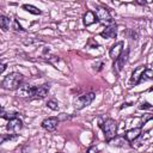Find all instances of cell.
<instances>
[{"mask_svg":"<svg viewBox=\"0 0 153 153\" xmlns=\"http://www.w3.org/2000/svg\"><path fill=\"white\" fill-rule=\"evenodd\" d=\"M23 80H24L23 74L18 73V72H12L4 78L2 82H1V87L7 91H13L22 86Z\"/></svg>","mask_w":153,"mask_h":153,"instance_id":"1","label":"cell"},{"mask_svg":"<svg viewBox=\"0 0 153 153\" xmlns=\"http://www.w3.org/2000/svg\"><path fill=\"white\" fill-rule=\"evenodd\" d=\"M100 128L103 129L105 141L110 142L112 139L116 137V133H117V123H116L115 120H112V118H108V120H105V121L100 124Z\"/></svg>","mask_w":153,"mask_h":153,"instance_id":"2","label":"cell"},{"mask_svg":"<svg viewBox=\"0 0 153 153\" xmlns=\"http://www.w3.org/2000/svg\"><path fill=\"white\" fill-rule=\"evenodd\" d=\"M146 71V66H139L137 68L134 69L133 74H131V78H130V84L131 85H137L140 84V79H141V75L142 73Z\"/></svg>","mask_w":153,"mask_h":153,"instance_id":"9","label":"cell"},{"mask_svg":"<svg viewBox=\"0 0 153 153\" xmlns=\"http://www.w3.org/2000/svg\"><path fill=\"white\" fill-rule=\"evenodd\" d=\"M140 109H153V106H152L149 103L145 102V103H142V104L140 105Z\"/></svg>","mask_w":153,"mask_h":153,"instance_id":"22","label":"cell"},{"mask_svg":"<svg viewBox=\"0 0 153 153\" xmlns=\"http://www.w3.org/2000/svg\"><path fill=\"white\" fill-rule=\"evenodd\" d=\"M128 54H129V50L126 49V50L121 54V56H120L117 60H115V62H114V71H115L116 73H120V72L122 71V68L124 67V65H126V62H127V59H128Z\"/></svg>","mask_w":153,"mask_h":153,"instance_id":"5","label":"cell"},{"mask_svg":"<svg viewBox=\"0 0 153 153\" xmlns=\"http://www.w3.org/2000/svg\"><path fill=\"white\" fill-rule=\"evenodd\" d=\"M129 33H130V38H131V39H137V33H136V32H134L133 30H130Z\"/></svg>","mask_w":153,"mask_h":153,"instance_id":"24","label":"cell"},{"mask_svg":"<svg viewBox=\"0 0 153 153\" xmlns=\"http://www.w3.org/2000/svg\"><path fill=\"white\" fill-rule=\"evenodd\" d=\"M6 128H7V130H10L11 133L17 134V133H19V131L22 130V128H23V122H22V120H19V118H13V120L8 121Z\"/></svg>","mask_w":153,"mask_h":153,"instance_id":"8","label":"cell"},{"mask_svg":"<svg viewBox=\"0 0 153 153\" xmlns=\"http://www.w3.org/2000/svg\"><path fill=\"white\" fill-rule=\"evenodd\" d=\"M151 118H153V115L152 114H147L146 116H145V118H143V123H146L148 120H151Z\"/></svg>","mask_w":153,"mask_h":153,"instance_id":"25","label":"cell"},{"mask_svg":"<svg viewBox=\"0 0 153 153\" xmlns=\"http://www.w3.org/2000/svg\"><path fill=\"white\" fill-rule=\"evenodd\" d=\"M10 24H11V19L6 16H0V26L2 29V31H7L10 29Z\"/></svg>","mask_w":153,"mask_h":153,"instance_id":"14","label":"cell"},{"mask_svg":"<svg viewBox=\"0 0 153 153\" xmlns=\"http://www.w3.org/2000/svg\"><path fill=\"white\" fill-rule=\"evenodd\" d=\"M57 118H59V121H67V120H71L72 116H68V115H66V114H60V115L57 116Z\"/></svg>","mask_w":153,"mask_h":153,"instance_id":"21","label":"cell"},{"mask_svg":"<svg viewBox=\"0 0 153 153\" xmlns=\"http://www.w3.org/2000/svg\"><path fill=\"white\" fill-rule=\"evenodd\" d=\"M17 115H18V112H16V111H5L4 109L1 110V117L2 118H5V120H8V121H11V120H13V118H17Z\"/></svg>","mask_w":153,"mask_h":153,"instance_id":"17","label":"cell"},{"mask_svg":"<svg viewBox=\"0 0 153 153\" xmlns=\"http://www.w3.org/2000/svg\"><path fill=\"white\" fill-rule=\"evenodd\" d=\"M87 153H97V147H94V146L90 147V148L87 149Z\"/></svg>","mask_w":153,"mask_h":153,"instance_id":"26","label":"cell"},{"mask_svg":"<svg viewBox=\"0 0 153 153\" xmlns=\"http://www.w3.org/2000/svg\"><path fill=\"white\" fill-rule=\"evenodd\" d=\"M23 10H25V11H26V12H29V13L36 14V16L42 13V11H41V10H38L37 7H35V6H32V5H29V4L23 5Z\"/></svg>","mask_w":153,"mask_h":153,"instance_id":"16","label":"cell"},{"mask_svg":"<svg viewBox=\"0 0 153 153\" xmlns=\"http://www.w3.org/2000/svg\"><path fill=\"white\" fill-rule=\"evenodd\" d=\"M49 90H50V86H49L48 84H43V85H41V86H37L35 98H43V97H45V96L48 94Z\"/></svg>","mask_w":153,"mask_h":153,"instance_id":"13","label":"cell"},{"mask_svg":"<svg viewBox=\"0 0 153 153\" xmlns=\"http://www.w3.org/2000/svg\"><path fill=\"white\" fill-rule=\"evenodd\" d=\"M104 67V62L103 61H96V63H93V69L97 72H100Z\"/></svg>","mask_w":153,"mask_h":153,"instance_id":"19","label":"cell"},{"mask_svg":"<svg viewBox=\"0 0 153 153\" xmlns=\"http://www.w3.org/2000/svg\"><path fill=\"white\" fill-rule=\"evenodd\" d=\"M13 27H14L16 31H20V32H24V31H25V30L23 29V26L18 23V20H14V22H13Z\"/></svg>","mask_w":153,"mask_h":153,"instance_id":"20","label":"cell"},{"mask_svg":"<svg viewBox=\"0 0 153 153\" xmlns=\"http://www.w3.org/2000/svg\"><path fill=\"white\" fill-rule=\"evenodd\" d=\"M5 69H6V65H5V63H2V65H1V69H0V73H4V71H5Z\"/></svg>","mask_w":153,"mask_h":153,"instance_id":"27","label":"cell"},{"mask_svg":"<svg viewBox=\"0 0 153 153\" xmlns=\"http://www.w3.org/2000/svg\"><path fill=\"white\" fill-rule=\"evenodd\" d=\"M96 17H97L98 22H102L104 24H108V23L112 22L111 14L105 7H97L96 8Z\"/></svg>","mask_w":153,"mask_h":153,"instance_id":"4","label":"cell"},{"mask_svg":"<svg viewBox=\"0 0 153 153\" xmlns=\"http://www.w3.org/2000/svg\"><path fill=\"white\" fill-rule=\"evenodd\" d=\"M122 53H123V42L120 41V42L115 43V44L110 48L109 55H110V57H111L112 60H117V59L121 56Z\"/></svg>","mask_w":153,"mask_h":153,"instance_id":"7","label":"cell"},{"mask_svg":"<svg viewBox=\"0 0 153 153\" xmlns=\"http://www.w3.org/2000/svg\"><path fill=\"white\" fill-rule=\"evenodd\" d=\"M129 153H137V152H129Z\"/></svg>","mask_w":153,"mask_h":153,"instance_id":"28","label":"cell"},{"mask_svg":"<svg viewBox=\"0 0 153 153\" xmlns=\"http://www.w3.org/2000/svg\"><path fill=\"white\" fill-rule=\"evenodd\" d=\"M94 97H96V94H94L93 92H88V93H84V94L79 96V97L75 98V100H74V108H75L76 110H81V109L88 106V105L93 102Z\"/></svg>","mask_w":153,"mask_h":153,"instance_id":"3","label":"cell"},{"mask_svg":"<svg viewBox=\"0 0 153 153\" xmlns=\"http://www.w3.org/2000/svg\"><path fill=\"white\" fill-rule=\"evenodd\" d=\"M42 127L48 130V131H54L56 128H57V124H59V118L57 117H48L45 120L42 121Z\"/></svg>","mask_w":153,"mask_h":153,"instance_id":"6","label":"cell"},{"mask_svg":"<svg viewBox=\"0 0 153 153\" xmlns=\"http://www.w3.org/2000/svg\"><path fill=\"white\" fill-rule=\"evenodd\" d=\"M47 105H48V108L49 109H51V110H59V104H57V102L56 100H54V99H50V100H48V103H47Z\"/></svg>","mask_w":153,"mask_h":153,"instance_id":"18","label":"cell"},{"mask_svg":"<svg viewBox=\"0 0 153 153\" xmlns=\"http://www.w3.org/2000/svg\"><path fill=\"white\" fill-rule=\"evenodd\" d=\"M116 35H117V26H116V24H111V25L106 26L100 32V36L103 38H115Z\"/></svg>","mask_w":153,"mask_h":153,"instance_id":"10","label":"cell"},{"mask_svg":"<svg viewBox=\"0 0 153 153\" xmlns=\"http://www.w3.org/2000/svg\"><path fill=\"white\" fill-rule=\"evenodd\" d=\"M84 25L85 26H90L91 24H94L98 22L97 17H96V13H93L92 11H86V13L84 14Z\"/></svg>","mask_w":153,"mask_h":153,"instance_id":"12","label":"cell"},{"mask_svg":"<svg viewBox=\"0 0 153 153\" xmlns=\"http://www.w3.org/2000/svg\"><path fill=\"white\" fill-rule=\"evenodd\" d=\"M147 80H153V69H149V68H146V71L142 73L141 75V79H140V84L141 82H145Z\"/></svg>","mask_w":153,"mask_h":153,"instance_id":"15","label":"cell"},{"mask_svg":"<svg viewBox=\"0 0 153 153\" xmlns=\"http://www.w3.org/2000/svg\"><path fill=\"white\" fill-rule=\"evenodd\" d=\"M16 135H10V136H2L1 137V142H5L6 140H11V139H14Z\"/></svg>","mask_w":153,"mask_h":153,"instance_id":"23","label":"cell"},{"mask_svg":"<svg viewBox=\"0 0 153 153\" xmlns=\"http://www.w3.org/2000/svg\"><path fill=\"white\" fill-rule=\"evenodd\" d=\"M140 135H141V128L137 127V128H133V129L128 130V131L124 134V139H126V141H128V142H133V141L136 140Z\"/></svg>","mask_w":153,"mask_h":153,"instance_id":"11","label":"cell"}]
</instances>
